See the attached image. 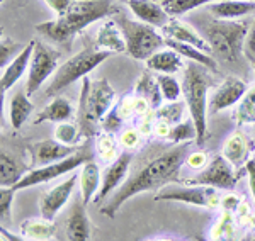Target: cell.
<instances>
[{"label": "cell", "instance_id": "27", "mask_svg": "<svg viewBox=\"0 0 255 241\" xmlns=\"http://www.w3.org/2000/svg\"><path fill=\"white\" fill-rule=\"evenodd\" d=\"M165 46L177 51L184 60L194 61V63H199V65H203L204 68L211 70L213 73H218V61L215 60V56L209 55V53H204V51H201L199 48L191 46V44L179 43V41H174V39H165Z\"/></svg>", "mask_w": 255, "mask_h": 241}, {"label": "cell", "instance_id": "18", "mask_svg": "<svg viewBox=\"0 0 255 241\" xmlns=\"http://www.w3.org/2000/svg\"><path fill=\"white\" fill-rule=\"evenodd\" d=\"M128 7L138 20L157 29H162L172 19L160 0H128Z\"/></svg>", "mask_w": 255, "mask_h": 241}, {"label": "cell", "instance_id": "11", "mask_svg": "<svg viewBox=\"0 0 255 241\" xmlns=\"http://www.w3.org/2000/svg\"><path fill=\"white\" fill-rule=\"evenodd\" d=\"M61 53L44 43L41 39H36L34 53H32L29 72L26 80V92L27 95H34L36 92L46 83L48 79H53V75L58 70V61Z\"/></svg>", "mask_w": 255, "mask_h": 241}, {"label": "cell", "instance_id": "14", "mask_svg": "<svg viewBox=\"0 0 255 241\" xmlns=\"http://www.w3.org/2000/svg\"><path fill=\"white\" fill-rule=\"evenodd\" d=\"M131 166V151H121L119 157L113 163H109V166L102 173V183L101 190H99L97 197L94 199V202L101 204L102 201L109 197L113 192H116L119 187L128 180V173H129Z\"/></svg>", "mask_w": 255, "mask_h": 241}, {"label": "cell", "instance_id": "8", "mask_svg": "<svg viewBox=\"0 0 255 241\" xmlns=\"http://www.w3.org/2000/svg\"><path fill=\"white\" fill-rule=\"evenodd\" d=\"M221 190L206 185H189V183H168L155 195L157 202H182L189 206L204 207V209H218L221 207Z\"/></svg>", "mask_w": 255, "mask_h": 241}, {"label": "cell", "instance_id": "38", "mask_svg": "<svg viewBox=\"0 0 255 241\" xmlns=\"http://www.w3.org/2000/svg\"><path fill=\"white\" fill-rule=\"evenodd\" d=\"M82 138V133H80V126L79 122H60L56 124V129H55V140L63 143L67 146H75L79 140Z\"/></svg>", "mask_w": 255, "mask_h": 241}, {"label": "cell", "instance_id": "26", "mask_svg": "<svg viewBox=\"0 0 255 241\" xmlns=\"http://www.w3.org/2000/svg\"><path fill=\"white\" fill-rule=\"evenodd\" d=\"M29 171L22 161L12 157L9 151L2 150L0 153V185L2 187H14L20 182V178Z\"/></svg>", "mask_w": 255, "mask_h": 241}, {"label": "cell", "instance_id": "47", "mask_svg": "<svg viewBox=\"0 0 255 241\" xmlns=\"http://www.w3.org/2000/svg\"><path fill=\"white\" fill-rule=\"evenodd\" d=\"M157 119V117H155ZM172 131V124H168L167 121H162V119H157L155 121V126H153V134H157L158 138H168Z\"/></svg>", "mask_w": 255, "mask_h": 241}, {"label": "cell", "instance_id": "2", "mask_svg": "<svg viewBox=\"0 0 255 241\" xmlns=\"http://www.w3.org/2000/svg\"><path fill=\"white\" fill-rule=\"evenodd\" d=\"M118 12L114 0H75L67 14L38 24L36 31L51 43L70 50L73 38L85 27L109 15H116Z\"/></svg>", "mask_w": 255, "mask_h": 241}, {"label": "cell", "instance_id": "32", "mask_svg": "<svg viewBox=\"0 0 255 241\" xmlns=\"http://www.w3.org/2000/svg\"><path fill=\"white\" fill-rule=\"evenodd\" d=\"M163 5V9L167 10V14L170 17H177L180 15H186L189 12L199 9L203 5H209V3H215L218 0H160Z\"/></svg>", "mask_w": 255, "mask_h": 241}, {"label": "cell", "instance_id": "36", "mask_svg": "<svg viewBox=\"0 0 255 241\" xmlns=\"http://www.w3.org/2000/svg\"><path fill=\"white\" fill-rule=\"evenodd\" d=\"M170 143L174 145H182V143H189V141H196L197 140V129L196 124L192 122V119H184L179 124L172 126V131L167 138Z\"/></svg>", "mask_w": 255, "mask_h": 241}, {"label": "cell", "instance_id": "17", "mask_svg": "<svg viewBox=\"0 0 255 241\" xmlns=\"http://www.w3.org/2000/svg\"><path fill=\"white\" fill-rule=\"evenodd\" d=\"M34 46H36V39H31L29 43L22 48V51L2 70V79H0V90H2V95L7 93V90H10V88L17 83L24 73L29 72Z\"/></svg>", "mask_w": 255, "mask_h": 241}, {"label": "cell", "instance_id": "39", "mask_svg": "<svg viewBox=\"0 0 255 241\" xmlns=\"http://www.w3.org/2000/svg\"><path fill=\"white\" fill-rule=\"evenodd\" d=\"M15 190L12 187H2L0 189V219H2V226L10 223L12 214V201H14Z\"/></svg>", "mask_w": 255, "mask_h": 241}, {"label": "cell", "instance_id": "25", "mask_svg": "<svg viewBox=\"0 0 255 241\" xmlns=\"http://www.w3.org/2000/svg\"><path fill=\"white\" fill-rule=\"evenodd\" d=\"M79 183H80V197L84 199V202L89 206V204L97 197L99 190H101V183H102L101 168H99V165L94 160L82 165Z\"/></svg>", "mask_w": 255, "mask_h": 241}, {"label": "cell", "instance_id": "4", "mask_svg": "<svg viewBox=\"0 0 255 241\" xmlns=\"http://www.w3.org/2000/svg\"><path fill=\"white\" fill-rule=\"evenodd\" d=\"M213 85V77L208 68L203 65L189 61L184 67L182 80V95L187 105L189 117L196 124L197 129V145H204L208 140V90Z\"/></svg>", "mask_w": 255, "mask_h": 241}, {"label": "cell", "instance_id": "12", "mask_svg": "<svg viewBox=\"0 0 255 241\" xmlns=\"http://www.w3.org/2000/svg\"><path fill=\"white\" fill-rule=\"evenodd\" d=\"M249 92V85L245 83L238 77H226L220 85L215 88V92L211 93L208 102V111L209 114H218L221 111L233 107V105L240 104V100L245 97V93Z\"/></svg>", "mask_w": 255, "mask_h": 241}, {"label": "cell", "instance_id": "15", "mask_svg": "<svg viewBox=\"0 0 255 241\" xmlns=\"http://www.w3.org/2000/svg\"><path fill=\"white\" fill-rule=\"evenodd\" d=\"M92 226L87 212V204L80 195L72 202L68 216L65 219V240L67 241H90Z\"/></svg>", "mask_w": 255, "mask_h": 241}, {"label": "cell", "instance_id": "29", "mask_svg": "<svg viewBox=\"0 0 255 241\" xmlns=\"http://www.w3.org/2000/svg\"><path fill=\"white\" fill-rule=\"evenodd\" d=\"M32 109V102L29 100V95H27L26 88L24 90H19L12 95L10 104H9V122L14 129H20L24 126V122L27 121V117L31 116Z\"/></svg>", "mask_w": 255, "mask_h": 241}, {"label": "cell", "instance_id": "13", "mask_svg": "<svg viewBox=\"0 0 255 241\" xmlns=\"http://www.w3.org/2000/svg\"><path fill=\"white\" fill-rule=\"evenodd\" d=\"M79 178H80V175H70L67 180L55 185L51 190H48L46 194L41 197V201H39L41 218L48 219V221H55L58 212L67 206L70 197L73 195V190H75L77 183H79Z\"/></svg>", "mask_w": 255, "mask_h": 241}, {"label": "cell", "instance_id": "5", "mask_svg": "<svg viewBox=\"0 0 255 241\" xmlns=\"http://www.w3.org/2000/svg\"><path fill=\"white\" fill-rule=\"evenodd\" d=\"M250 24L247 20L215 19L204 22L203 36L211 46V53L223 61H237L244 53V44Z\"/></svg>", "mask_w": 255, "mask_h": 241}, {"label": "cell", "instance_id": "7", "mask_svg": "<svg viewBox=\"0 0 255 241\" xmlns=\"http://www.w3.org/2000/svg\"><path fill=\"white\" fill-rule=\"evenodd\" d=\"M121 29L126 41V55L133 60L146 61L153 53L165 48V38L157 31V27L148 26L141 20H134L125 15L119 10L113 17Z\"/></svg>", "mask_w": 255, "mask_h": 241}, {"label": "cell", "instance_id": "46", "mask_svg": "<svg viewBox=\"0 0 255 241\" xmlns=\"http://www.w3.org/2000/svg\"><path fill=\"white\" fill-rule=\"evenodd\" d=\"M43 2L53 10V14L56 17H61V15H65L70 10V7L75 3V0H43Z\"/></svg>", "mask_w": 255, "mask_h": 241}, {"label": "cell", "instance_id": "52", "mask_svg": "<svg viewBox=\"0 0 255 241\" xmlns=\"http://www.w3.org/2000/svg\"><path fill=\"white\" fill-rule=\"evenodd\" d=\"M250 241H255V238H252V240H250Z\"/></svg>", "mask_w": 255, "mask_h": 241}, {"label": "cell", "instance_id": "35", "mask_svg": "<svg viewBox=\"0 0 255 241\" xmlns=\"http://www.w3.org/2000/svg\"><path fill=\"white\" fill-rule=\"evenodd\" d=\"M187 105L184 100H177V102H167L165 105H160L155 111V117L162 121H167L168 124L175 126L179 122L184 121V112H186Z\"/></svg>", "mask_w": 255, "mask_h": 241}, {"label": "cell", "instance_id": "43", "mask_svg": "<svg viewBox=\"0 0 255 241\" xmlns=\"http://www.w3.org/2000/svg\"><path fill=\"white\" fill-rule=\"evenodd\" d=\"M242 202H244V199L230 190V192H226V194H223V197H221V209L226 211V212H233V214H237V211L240 209Z\"/></svg>", "mask_w": 255, "mask_h": 241}, {"label": "cell", "instance_id": "16", "mask_svg": "<svg viewBox=\"0 0 255 241\" xmlns=\"http://www.w3.org/2000/svg\"><path fill=\"white\" fill-rule=\"evenodd\" d=\"M158 31L165 39H174L184 44H191V46H196V48H199L201 51L211 55V46H209L206 38H204L201 32H197V29H194L191 24L184 22V20L172 17L170 22L165 24V26Z\"/></svg>", "mask_w": 255, "mask_h": 241}, {"label": "cell", "instance_id": "1", "mask_svg": "<svg viewBox=\"0 0 255 241\" xmlns=\"http://www.w3.org/2000/svg\"><path fill=\"white\" fill-rule=\"evenodd\" d=\"M189 155V143L182 145H174L170 150L160 153L153 160H150L145 166H141L136 173L131 175L128 180L123 183L119 189L114 192L111 201L102 206L101 214L108 218H116L118 211L121 209L131 197L148 190L163 189L165 185L172 182H180L179 175L180 166L186 163V158Z\"/></svg>", "mask_w": 255, "mask_h": 241}, {"label": "cell", "instance_id": "41", "mask_svg": "<svg viewBox=\"0 0 255 241\" xmlns=\"http://www.w3.org/2000/svg\"><path fill=\"white\" fill-rule=\"evenodd\" d=\"M123 124H125V119H123V117L119 116L116 105H114V107L111 109V112L104 117V119H102V122H101V129L104 131V133L116 134L118 131H121Z\"/></svg>", "mask_w": 255, "mask_h": 241}, {"label": "cell", "instance_id": "9", "mask_svg": "<svg viewBox=\"0 0 255 241\" xmlns=\"http://www.w3.org/2000/svg\"><path fill=\"white\" fill-rule=\"evenodd\" d=\"M90 160H92V153L89 151L87 146H84V148H79L72 157L65 158V160L49 163V165H44V166H36V168L29 170L20 178V182L17 185H14L12 189L15 192H19L24 189H31V187H34V185H39V183L51 182V180H55V178L61 177V175H67L70 171L82 168V165Z\"/></svg>", "mask_w": 255, "mask_h": 241}, {"label": "cell", "instance_id": "33", "mask_svg": "<svg viewBox=\"0 0 255 241\" xmlns=\"http://www.w3.org/2000/svg\"><path fill=\"white\" fill-rule=\"evenodd\" d=\"M118 145H119V141H116L114 134L104 133V131L97 134L96 150H97L99 157H101V160L104 161V163H113L119 157Z\"/></svg>", "mask_w": 255, "mask_h": 241}, {"label": "cell", "instance_id": "23", "mask_svg": "<svg viewBox=\"0 0 255 241\" xmlns=\"http://www.w3.org/2000/svg\"><path fill=\"white\" fill-rule=\"evenodd\" d=\"M223 157L232 163L235 168H245L247 161L250 160V145L245 134L240 129L233 131L223 145Z\"/></svg>", "mask_w": 255, "mask_h": 241}, {"label": "cell", "instance_id": "44", "mask_svg": "<svg viewBox=\"0 0 255 241\" xmlns=\"http://www.w3.org/2000/svg\"><path fill=\"white\" fill-rule=\"evenodd\" d=\"M186 165L191 170H204L208 166V157L204 151H194L189 153L186 158Z\"/></svg>", "mask_w": 255, "mask_h": 241}, {"label": "cell", "instance_id": "19", "mask_svg": "<svg viewBox=\"0 0 255 241\" xmlns=\"http://www.w3.org/2000/svg\"><path fill=\"white\" fill-rule=\"evenodd\" d=\"M77 150L79 148H75V146H67L56 140H43L32 145L31 157H32L34 165L44 166V165H49V163H55V161H60V160H65V158L72 157Z\"/></svg>", "mask_w": 255, "mask_h": 241}, {"label": "cell", "instance_id": "30", "mask_svg": "<svg viewBox=\"0 0 255 241\" xmlns=\"http://www.w3.org/2000/svg\"><path fill=\"white\" fill-rule=\"evenodd\" d=\"M134 95L139 97V99H145L150 104V107L155 109V111L160 107V100L163 97L158 87L157 75L153 77V72L146 70L139 77V80L136 81V87H134Z\"/></svg>", "mask_w": 255, "mask_h": 241}, {"label": "cell", "instance_id": "42", "mask_svg": "<svg viewBox=\"0 0 255 241\" xmlns=\"http://www.w3.org/2000/svg\"><path fill=\"white\" fill-rule=\"evenodd\" d=\"M141 131L136 129V128H129V129H125L121 134V138H119V145L123 146L125 150L131 151L134 148H138L139 143H141Z\"/></svg>", "mask_w": 255, "mask_h": 241}, {"label": "cell", "instance_id": "21", "mask_svg": "<svg viewBox=\"0 0 255 241\" xmlns=\"http://www.w3.org/2000/svg\"><path fill=\"white\" fill-rule=\"evenodd\" d=\"M208 12L215 19L238 20L255 12V0H218L209 3Z\"/></svg>", "mask_w": 255, "mask_h": 241}, {"label": "cell", "instance_id": "49", "mask_svg": "<svg viewBox=\"0 0 255 241\" xmlns=\"http://www.w3.org/2000/svg\"><path fill=\"white\" fill-rule=\"evenodd\" d=\"M0 236H2V238L5 240V241H27L22 235H15V233H12V231L7 230L5 226L0 228Z\"/></svg>", "mask_w": 255, "mask_h": 241}, {"label": "cell", "instance_id": "22", "mask_svg": "<svg viewBox=\"0 0 255 241\" xmlns=\"http://www.w3.org/2000/svg\"><path fill=\"white\" fill-rule=\"evenodd\" d=\"M96 48L108 53H126V41L114 19H106L99 27Z\"/></svg>", "mask_w": 255, "mask_h": 241}, {"label": "cell", "instance_id": "51", "mask_svg": "<svg viewBox=\"0 0 255 241\" xmlns=\"http://www.w3.org/2000/svg\"><path fill=\"white\" fill-rule=\"evenodd\" d=\"M252 160H254V161H255V155H254V157H252Z\"/></svg>", "mask_w": 255, "mask_h": 241}, {"label": "cell", "instance_id": "20", "mask_svg": "<svg viewBox=\"0 0 255 241\" xmlns=\"http://www.w3.org/2000/svg\"><path fill=\"white\" fill-rule=\"evenodd\" d=\"M145 65L146 70L157 73V75H175V73L184 70V67H186L182 56L167 46L158 50L157 53H153L145 61Z\"/></svg>", "mask_w": 255, "mask_h": 241}, {"label": "cell", "instance_id": "10", "mask_svg": "<svg viewBox=\"0 0 255 241\" xmlns=\"http://www.w3.org/2000/svg\"><path fill=\"white\" fill-rule=\"evenodd\" d=\"M244 173H247L245 168H235L223 155H218V157H215L208 163L206 168L201 170L196 177L184 178L180 182L189 183V185H206L218 190L230 192L235 189L237 183L240 182V178L244 177Z\"/></svg>", "mask_w": 255, "mask_h": 241}, {"label": "cell", "instance_id": "6", "mask_svg": "<svg viewBox=\"0 0 255 241\" xmlns=\"http://www.w3.org/2000/svg\"><path fill=\"white\" fill-rule=\"evenodd\" d=\"M111 55H113V53L101 51V50H97L96 46L84 48L82 51L75 53L72 58H68L65 63H61L58 67V70L53 75L49 85L44 88L46 97H51L53 99V97L60 95L61 90H65V88L70 87L72 83H75V81H79V80H84L90 72H94L99 65L104 63Z\"/></svg>", "mask_w": 255, "mask_h": 241}, {"label": "cell", "instance_id": "28", "mask_svg": "<svg viewBox=\"0 0 255 241\" xmlns=\"http://www.w3.org/2000/svg\"><path fill=\"white\" fill-rule=\"evenodd\" d=\"M20 235L29 241H48L55 238L56 224L44 218H29L20 223Z\"/></svg>", "mask_w": 255, "mask_h": 241}, {"label": "cell", "instance_id": "24", "mask_svg": "<svg viewBox=\"0 0 255 241\" xmlns=\"http://www.w3.org/2000/svg\"><path fill=\"white\" fill-rule=\"evenodd\" d=\"M75 116V109H73L72 102L65 95L53 97L51 102L41 111L34 119V124H43V122H67Z\"/></svg>", "mask_w": 255, "mask_h": 241}, {"label": "cell", "instance_id": "50", "mask_svg": "<svg viewBox=\"0 0 255 241\" xmlns=\"http://www.w3.org/2000/svg\"><path fill=\"white\" fill-rule=\"evenodd\" d=\"M157 241H179V240H170V238H165V240H157Z\"/></svg>", "mask_w": 255, "mask_h": 241}, {"label": "cell", "instance_id": "34", "mask_svg": "<svg viewBox=\"0 0 255 241\" xmlns=\"http://www.w3.org/2000/svg\"><path fill=\"white\" fill-rule=\"evenodd\" d=\"M235 119L238 126L255 124V85L249 88L245 97L240 100L235 112Z\"/></svg>", "mask_w": 255, "mask_h": 241}, {"label": "cell", "instance_id": "37", "mask_svg": "<svg viewBox=\"0 0 255 241\" xmlns=\"http://www.w3.org/2000/svg\"><path fill=\"white\" fill-rule=\"evenodd\" d=\"M162 97L167 102H177L182 97V83L174 75H157Z\"/></svg>", "mask_w": 255, "mask_h": 241}, {"label": "cell", "instance_id": "53", "mask_svg": "<svg viewBox=\"0 0 255 241\" xmlns=\"http://www.w3.org/2000/svg\"><path fill=\"white\" fill-rule=\"evenodd\" d=\"M254 131H255V124H254Z\"/></svg>", "mask_w": 255, "mask_h": 241}, {"label": "cell", "instance_id": "45", "mask_svg": "<svg viewBox=\"0 0 255 241\" xmlns=\"http://www.w3.org/2000/svg\"><path fill=\"white\" fill-rule=\"evenodd\" d=\"M244 55L249 58L250 63H255V19L250 24L249 34H247L245 44H244Z\"/></svg>", "mask_w": 255, "mask_h": 241}, {"label": "cell", "instance_id": "3", "mask_svg": "<svg viewBox=\"0 0 255 241\" xmlns=\"http://www.w3.org/2000/svg\"><path fill=\"white\" fill-rule=\"evenodd\" d=\"M116 90L106 79L90 80L85 77L82 80V90L79 109H77V122L80 126L82 138L90 140L97 134L101 122L116 105Z\"/></svg>", "mask_w": 255, "mask_h": 241}, {"label": "cell", "instance_id": "31", "mask_svg": "<svg viewBox=\"0 0 255 241\" xmlns=\"http://www.w3.org/2000/svg\"><path fill=\"white\" fill-rule=\"evenodd\" d=\"M238 228L240 223L237 221V216L233 212L223 211L216 224L211 228L209 241H238Z\"/></svg>", "mask_w": 255, "mask_h": 241}, {"label": "cell", "instance_id": "48", "mask_svg": "<svg viewBox=\"0 0 255 241\" xmlns=\"http://www.w3.org/2000/svg\"><path fill=\"white\" fill-rule=\"evenodd\" d=\"M245 171H247V177H249V185H250V192H252V197L255 202V161L250 158L245 165Z\"/></svg>", "mask_w": 255, "mask_h": 241}, {"label": "cell", "instance_id": "40", "mask_svg": "<svg viewBox=\"0 0 255 241\" xmlns=\"http://www.w3.org/2000/svg\"><path fill=\"white\" fill-rule=\"evenodd\" d=\"M20 51H22V48L17 43H14L10 38H2V43H0V65H2V70Z\"/></svg>", "mask_w": 255, "mask_h": 241}]
</instances>
